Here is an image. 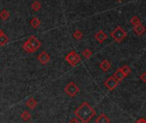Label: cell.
Listing matches in <instances>:
<instances>
[{
  "mask_svg": "<svg viewBox=\"0 0 146 123\" xmlns=\"http://www.w3.org/2000/svg\"><path fill=\"white\" fill-rule=\"evenodd\" d=\"M113 77H114V78H115L117 81H119V82H121L125 78H126V77L125 76V74L123 73V72L121 71V69H120V68H119V69H118V70L114 72Z\"/></svg>",
  "mask_w": 146,
  "mask_h": 123,
  "instance_id": "cell-13",
  "label": "cell"
},
{
  "mask_svg": "<svg viewBox=\"0 0 146 123\" xmlns=\"http://www.w3.org/2000/svg\"><path fill=\"white\" fill-rule=\"evenodd\" d=\"M68 123H82V122L79 121L78 119H77V118H73V119H71Z\"/></svg>",
  "mask_w": 146,
  "mask_h": 123,
  "instance_id": "cell-25",
  "label": "cell"
},
{
  "mask_svg": "<svg viewBox=\"0 0 146 123\" xmlns=\"http://www.w3.org/2000/svg\"><path fill=\"white\" fill-rule=\"evenodd\" d=\"M96 123H110V120L105 114H101L96 118Z\"/></svg>",
  "mask_w": 146,
  "mask_h": 123,
  "instance_id": "cell-11",
  "label": "cell"
},
{
  "mask_svg": "<svg viewBox=\"0 0 146 123\" xmlns=\"http://www.w3.org/2000/svg\"><path fill=\"white\" fill-rule=\"evenodd\" d=\"M28 41L31 44V46L35 48V51H37V50L41 47V42H40L35 35H31V36L29 38Z\"/></svg>",
  "mask_w": 146,
  "mask_h": 123,
  "instance_id": "cell-7",
  "label": "cell"
},
{
  "mask_svg": "<svg viewBox=\"0 0 146 123\" xmlns=\"http://www.w3.org/2000/svg\"><path fill=\"white\" fill-rule=\"evenodd\" d=\"M130 23H131L133 26H135V25H137V24H138V23H141V21H140V19H139L137 17H132L131 18V20H130Z\"/></svg>",
  "mask_w": 146,
  "mask_h": 123,
  "instance_id": "cell-23",
  "label": "cell"
},
{
  "mask_svg": "<svg viewBox=\"0 0 146 123\" xmlns=\"http://www.w3.org/2000/svg\"><path fill=\"white\" fill-rule=\"evenodd\" d=\"M2 34H4V31H3V30H2L1 29H0V35H1Z\"/></svg>",
  "mask_w": 146,
  "mask_h": 123,
  "instance_id": "cell-27",
  "label": "cell"
},
{
  "mask_svg": "<svg viewBox=\"0 0 146 123\" xmlns=\"http://www.w3.org/2000/svg\"><path fill=\"white\" fill-rule=\"evenodd\" d=\"M73 37H74L75 39H77V40H81L84 37V33L81 30L77 29V30L74 31V33H73Z\"/></svg>",
  "mask_w": 146,
  "mask_h": 123,
  "instance_id": "cell-20",
  "label": "cell"
},
{
  "mask_svg": "<svg viewBox=\"0 0 146 123\" xmlns=\"http://www.w3.org/2000/svg\"><path fill=\"white\" fill-rule=\"evenodd\" d=\"M111 37L116 41V42H121L126 36L127 34L126 32L124 30V29L120 26H118L117 28H115L112 32H111Z\"/></svg>",
  "mask_w": 146,
  "mask_h": 123,
  "instance_id": "cell-3",
  "label": "cell"
},
{
  "mask_svg": "<svg viewBox=\"0 0 146 123\" xmlns=\"http://www.w3.org/2000/svg\"><path fill=\"white\" fill-rule=\"evenodd\" d=\"M64 59H65L66 62L71 66H77L81 62V57H80V55H78V53L76 51L70 52L64 57Z\"/></svg>",
  "mask_w": 146,
  "mask_h": 123,
  "instance_id": "cell-2",
  "label": "cell"
},
{
  "mask_svg": "<svg viewBox=\"0 0 146 123\" xmlns=\"http://www.w3.org/2000/svg\"><path fill=\"white\" fill-rule=\"evenodd\" d=\"M31 123H32V122H31Z\"/></svg>",
  "mask_w": 146,
  "mask_h": 123,
  "instance_id": "cell-29",
  "label": "cell"
},
{
  "mask_svg": "<svg viewBox=\"0 0 146 123\" xmlns=\"http://www.w3.org/2000/svg\"><path fill=\"white\" fill-rule=\"evenodd\" d=\"M100 68L103 71V72H108L110 68H111V63L108 59H104L102 60V62L99 65Z\"/></svg>",
  "mask_w": 146,
  "mask_h": 123,
  "instance_id": "cell-10",
  "label": "cell"
},
{
  "mask_svg": "<svg viewBox=\"0 0 146 123\" xmlns=\"http://www.w3.org/2000/svg\"><path fill=\"white\" fill-rule=\"evenodd\" d=\"M37 59L39 60V62L41 64V65H46L49 61H50V59H51V57H50V55L46 52V51H42L38 56H37Z\"/></svg>",
  "mask_w": 146,
  "mask_h": 123,
  "instance_id": "cell-6",
  "label": "cell"
},
{
  "mask_svg": "<svg viewBox=\"0 0 146 123\" xmlns=\"http://www.w3.org/2000/svg\"><path fill=\"white\" fill-rule=\"evenodd\" d=\"M40 20L37 17H35L31 19L30 21V25L34 28V29H37L38 27H40Z\"/></svg>",
  "mask_w": 146,
  "mask_h": 123,
  "instance_id": "cell-15",
  "label": "cell"
},
{
  "mask_svg": "<svg viewBox=\"0 0 146 123\" xmlns=\"http://www.w3.org/2000/svg\"><path fill=\"white\" fill-rule=\"evenodd\" d=\"M21 118H22V120H24V121H29V120L31 119V114H30L29 111L25 110V111H23V112L21 114Z\"/></svg>",
  "mask_w": 146,
  "mask_h": 123,
  "instance_id": "cell-17",
  "label": "cell"
},
{
  "mask_svg": "<svg viewBox=\"0 0 146 123\" xmlns=\"http://www.w3.org/2000/svg\"><path fill=\"white\" fill-rule=\"evenodd\" d=\"M74 114L80 120L82 123H89L96 114V110L87 102H82L74 111Z\"/></svg>",
  "mask_w": 146,
  "mask_h": 123,
  "instance_id": "cell-1",
  "label": "cell"
},
{
  "mask_svg": "<svg viewBox=\"0 0 146 123\" xmlns=\"http://www.w3.org/2000/svg\"><path fill=\"white\" fill-rule=\"evenodd\" d=\"M135 123H146V120L144 118H139L135 121Z\"/></svg>",
  "mask_w": 146,
  "mask_h": 123,
  "instance_id": "cell-26",
  "label": "cell"
},
{
  "mask_svg": "<svg viewBox=\"0 0 146 123\" xmlns=\"http://www.w3.org/2000/svg\"><path fill=\"white\" fill-rule=\"evenodd\" d=\"M107 38H108V35L103 30H100L95 35V39L99 43H103L107 40Z\"/></svg>",
  "mask_w": 146,
  "mask_h": 123,
  "instance_id": "cell-8",
  "label": "cell"
},
{
  "mask_svg": "<svg viewBox=\"0 0 146 123\" xmlns=\"http://www.w3.org/2000/svg\"><path fill=\"white\" fill-rule=\"evenodd\" d=\"M10 17H11V14L7 10L4 9V10H2L1 11H0V18H1L2 20L6 21Z\"/></svg>",
  "mask_w": 146,
  "mask_h": 123,
  "instance_id": "cell-16",
  "label": "cell"
},
{
  "mask_svg": "<svg viewBox=\"0 0 146 123\" xmlns=\"http://www.w3.org/2000/svg\"><path fill=\"white\" fill-rule=\"evenodd\" d=\"M118 2H121V1H123V0H117Z\"/></svg>",
  "mask_w": 146,
  "mask_h": 123,
  "instance_id": "cell-28",
  "label": "cell"
},
{
  "mask_svg": "<svg viewBox=\"0 0 146 123\" xmlns=\"http://www.w3.org/2000/svg\"><path fill=\"white\" fill-rule=\"evenodd\" d=\"M26 106L29 108L30 109H35L37 106V101L35 100L33 97H30L27 102H26Z\"/></svg>",
  "mask_w": 146,
  "mask_h": 123,
  "instance_id": "cell-14",
  "label": "cell"
},
{
  "mask_svg": "<svg viewBox=\"0 0 146 123\" xmlns=\"http://www.w3.org/2000/svg\"><path fill=\"white\" fill-rule=\"evenodd\" d=\"M120 69H121V71L123 72V73L125 74V77H127V76L131 73V68H130V66H127V65L123 66Z\"/></svg>",
  "mask_w": 146,
  "mask_h": 123,
  "instance_id": "cell-21",
  "label": "cell"
},
{
  "mask_svg": "<svg viewBox=\"0 0 146 123\" xmlns=\"http://www.w3.org/2000/svg\"><path fill=\"white\" fill-rule=\"evenodd\" d=\"M31 7L34 11H39L41 8V4L39 1H37V0H35V1L31 5Z\"/></svg>",
  "mask_w": 146,
  "mask_h": 123,
  "instance_id": "cell-19",
  "label": "cell"
},
{
  "mask_svg": "<svg viewBox=\"0 0 146 123\" xmlns=\"http://www.w3.org/2000/svg\"><path fill=\"white\" fill-rule=\"evenodd\" d=\"M82 54L84 55V57L85 59H90V58L92 56L93 53H92V51H91V50H90V49L86 48V49H84V50L82 52Z\"/></svg>",
  "mask_w": 146,
  "mask_h": 123,
  "instance_id": "cell-22",
  "label": "cell"
},
{
  "mask_svg": "<svg viewBox=\"0 0 146 123\" xmlns=\"http://www.w3.org/2000/svg\"><path fill=\"white\" fill-rule=\"evenodd\" d=\"M8 41H9V38L5 33L0 35V46H5V44L8 43Z\"/></svg>",
  "mask_w": 146,
  "mask_h": 123,
  "instance_id": "cell-18",
  "label": "cell"
},
{
  "mask_svg": "<svg viewBox=\"0 0 146 123\" xmlns=\"http://www.w3.org/2000/svg\"><path fill=\"white\" fill-rule=\"evenodd\" d=\"M64 92L66 93L67 96H70V97H74L76 96L79 92H80V89L79 87L74 83V82H70L64 88Z\"/></svg>",
  "mask_w": 146,
  "mask_h": 123,
  "instance_id": "cell-4",
  "label": "cell"
},
{
  "mask_svg": "<svg viewBox=\"0 0 146 123\" xmlns=\"http://www.w3.org/2000/svg\"><path fill=\"white\" fill-rule=\"evenodd\" d=\"M119 83V82L117 81V80L114 78L113 76H111V77H109V78L104 82V85H105L110 91H112V90H115V89L118 87Z\"/></svg>",
  "mask_w": 146,
  "mask_h": 123,
  "instance_id": "cell-5",
  "label": "cell"
},
{
  "mask_svg": "<svg viewBox=\"0 0 146 123\" xmlns=\"http://www.w3.org/2000/svg\"><path fill=\"white\" fill-rule=\"evenodd\" d=\"M23 50H24L26 53H33L35 52V48L31 46V44H30L28 41H25V42L23 44Z\"/></svg>",
  "mask_w": 146,
  "mask_h": 123,
  "instance_id": "cell-12",
  "label": "cell"
},
{
  "mask_svg": "<svg viewBox=\"0 0 146 123\" xmlns=\"http://www.w3.org/2000/svg\"><path fill=\"white\" fill-rule=\"evenodd\" d=\"M140 79H141L143 83H146V72H143V73L141 74Z\"/></svg>",
  "mask_w": 146,
  "mask_h": 123,
  "instance_id": "cell-24",
  "label": "cell"
},
{
  "mask_svg": "<svg viewBox=\"0 0 146 123\" xmlns=\"http://www.w3.org/2000/svg\"><path fill=\"white\" fill-rule=\"evenodd\" d=\"M133 30H134V32L136 33L137 35L141 36V35H143L145 33L146 28H145L142 23H138V24L133 26Z\"/></svg>",
  "mask_w": 146,
  "mask_h": 123,
  "instance_id": "cell-9",
  "label": "cell"
}]
</instances>
